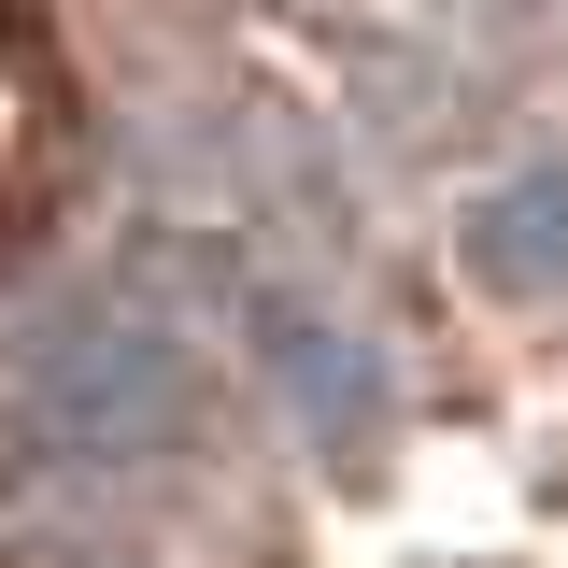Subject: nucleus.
<instances>
[{"label": "nucleus", "mask_w": 568, "mask_h": 568, "mask_svg": "<svg viewBox=\"0 0 568 568\" xmlns=\"http://www.w3.org/2000/svg\"><path fill=\"white\" fill-rule=\"evenodd\" d=\"M242 369H256V398H271L327 469H369V455H384L398 384H384V342L342 313V284L256 271V284H242Z\"/></svg>", "instance_id": "f257e3e1"}, {"label": "nucleus", "mask_w": 568, "mask_h": 568, "mask_svg": "<svg viewBox=\"0 0 568 568\" xmlns=\"http://www.w3.org/2000/svg\"><path fill=\"white\" fill-rule=\"evenodd\" d=\"M0 555L14 568H185V497L0 440Z\"/></svg>", "instance_id": "f03ea898"}, {"label": "nucleus", "mask_w": 568, "mask_h": 568, "mask_svg": "<svg viewBox=\"0 0 568 568\" xmlns=\"http://www.w3.org/2000/svg\"><path fill=\"white\" fill-rule=\"evenodd\" d=\"M342 142L355 156H384V171H426V156H455V129H469V100H484V71L440 58L426 29H355L342 58Z\"/></svg>", "instance_id": "7ed1b4c3"}, {"label": "nucleus", "mask_w": 568, "mask_h": 568, "mask_svg": "<svg viewBox=\"0 0 568 568\" xmlns=\"http://www.w3.org/2000/svg\"><path fill=\"white\" fill-rule=\"evenodd\" d=\"M455 271L497 313H568V156H526L455 213Z\"/></svg>", "instance_id": "20e7f679"}, {"label": "nucleus", "mask_w": 568, "mask_h": 568, "mask_svg": "<svg viewBox=\"0 0 568 568\" xmlns=\"http://www.w3.org/2000/svg\"><path fill=\"white\" fill-rule=\"evenodd\" d=\"M555 14H568V0H413V29L440 43V58H469V71L540 58V43H555Z\"/></svg>", "instance_id": "39448f33"}]
</instances>
